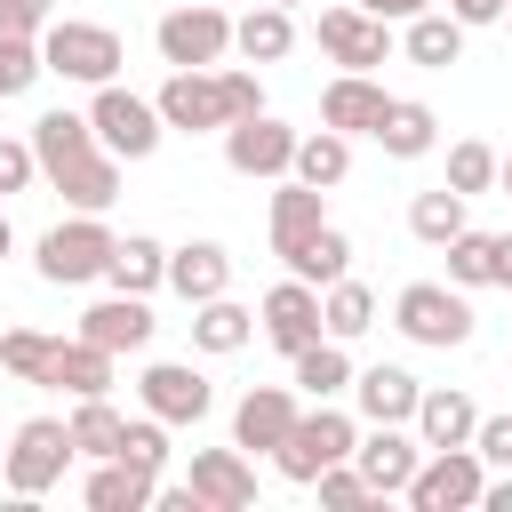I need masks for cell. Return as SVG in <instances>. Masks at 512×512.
Returning a JSON list of instances; mask_svg holds the SVG:
<instances>
[{
	"label": "cell",
	"instance_id": "6da1fadb",
	"mask_svg": "<svg viewBox=\"0 0 512 512\" xmlns=\"http://www.w3.org/2000/svg\"><path fill=\"white\" fill-rule=\"evenodd\" d=\"M32 152H40V176H48V192H64L72 208H112L120 200V160L96 144V120L88 112H40L32 120Z\"/></svg>",
	"mask_w": 512,
	"mask_h": 512
},
{
	"label": "cell",
	"instance_id": "7a4b0ae2",
	"mask_svg": "<svg viewBox=\"0 0 512 512\" xmlns=\"http://www.w3.org/2000/svg\"><path fill=\"white\" fill-rule=\"evenodd\" d=\"M112 240H120V232H112L96 208H72L64 224H48V232H40L32 264H40V280H48V288H88V280H104Z\"/></svg>",
	"mask_w": 512,
	"mask_h": 512
},
{
	"label": "cell",
	"instance_id": "3957f363",
	"mask_svg": "<svg viewBox=\"0 0 512 512\" xmlns=\"http://www.w3.org/2000/svg\"><path fill=\"white\" fill-rule=\"evenodd\" d=\"M392 328L408 344H424V352H456V344H472L480 320H472V296L456 280H408L392 296Z\"/></svg>",
	"mask_w": 512,
	"mask_h": 512
},
{
	"label": "cell",
	"instance_id": "277c9868",
	"mask_svg": "<svg viewBox=\"0 0 512 512\" xmlns=\"http://www.w3.org/2000/svg\"><path fill=\"white\" fill-rule=\"evenodd\" d=\"M360 448V416H344L336 400H312L304 416H296V432L272 448V464H280V480H296V488H312L328 464H344Z\"/></svg>",
	"mask_w": 512,
	"mask_h": 512
},
{
	"label": "cell",
	"instance_id": "5b68a950",
	"mask_svg": "<svg viewBox=\"0 0 512 512\" xmlns=\"http://www.w3.org/2000/svg\"><path fill=\"white\" fill-rule=\"evenodd\" d=\"M40 56H48V72L72 80V88H104V80H120V64H128L120 32H112V24H88V16H56V24L40 32Z\"/></svg>",
	"mask_w": 512,
	"mask_h": 512
},
{
	"label": "cell",
	"instance_id": "8992f818",
	"mask_svg": "<svg viewBox=\"0 0 512 512\" xmlns=\"http://www.w3.org/2000/svg\"><path fill=\"white\" fill-rule=\"evenodd\" d=\"M72 456H80V448H72V424H64V416H24V424L8 432L0 488H8V496H48Z\"/></svg>",
	"mask_w": 512,
	"mask_h": 512
},
{
	"label": "cell",
	"instance_id": "52a82bcc",
	"mask_svg": "<svg viewBox=\"0 0 512 512\" xmlns=\"http://www.w3.org/2000/svg\"><path fill=\"white\" fill-rule=\"evenodd\" d=\"M152 48H160L168 72H216L232 56V16L216 0H184V8H168L152 24Z\"/></svg>",
	"mask_w": 512,
	"mask_h": 512
},
{
	"label": "cell",
	"instance_id": "ba28073f",
	"mask_svg": "<svg viewBox=\"0 0 512 512\" xmlns=\"http://www.w3.org/2000/svg\"><path fill=\"white\" fill-rule=\"evenodd\" d=\"M88 120H96V144H104L112 160H152V152H160V136H168L160 104H152V96H136V88H120V80L88 88Z\"/></svg>",
	"mask_w": 512,
	"mask_h": 512
},
{
	"label": "cell",
	"instance_id": "9c48e42d",
	"mask_svg": "<svg viewBox=\"0 0 512 512\" xmlns=\"http://www.w3.org/2000/svg\"><path fill=\"white\" fill-rule=\"evenodd\" d=\"M480 488H488V456L464 440V448H424L416 480H408V504L416 512H480Z\"/></svg>",
	"mask_w": 512,
	"mask_h": 512
},
{
	"label": "cell",
	"instance_id": "30bf717a",
	"mask_svg": "<svg viewBox=\"0 0 512 512\" xmlns=\"http://www.w3.org/2000/svg\"><path fill=\"white\" fill-rule=\"evenodd\" d=\"M312 40H320V56H328L336 72H376V64L392 56V24H384V16H368L360 0H336V8H320Z\"/></svg>",
	"mask_w": 512,
	"mask_h": 512
},
{
	"label": "cell",
	"instance_id": "8fae6325",
	"mask_svg": "<svg viewBox=\"0 0 512 512\" xmlns=\"http://www.w3.org/2000/svg\"><path fill=\"white\" fill-rule=\"evenodd\" d=\"M224 168H232V176H248V184H280V176L296 168V128H288V120H272V112L232 120V128H224Z\"/></svg>",
	"mask_w": 512,
	"mask_h": 512
},
{
	"label": "cell",
	"instance_id": "7c38bea8",
	"mask_svg": "<svg viewBox=\"0 0 512 512\" xmlns=\"http://www.w3.org/2000/svg\"><path fill=\"white\" fill-rule=\"evenodd\" d=\"M160 120H168V136H224L232 128V104H224V72H168L160 80Z\"/></svg>",
	"mask_w": 512,
	"mask_h": 512
},
{
	"label": "cell",
	"instance_id": "4fadbf2b",
	"mask_svg": "<svg viewBox=\"0 0 512 512\" xmlns=\"http://www.w3.org/2000/svg\"><path fill=\"white\" fill-rule=\"evenodd\" d=\"M256 336H264L272 352H288V360H296L312 336H328V328H320V288H312V280H296V272H288L280 288H264V304H256Z\"/></svg>",
	"mask_w": 512,
	"mask_h": 512
},
{
	"label": "cell",
	"instance_id": "5bb4252c",
	"mask_svg": "<svg viewBox=\"0 0 512 512\" xmlns=\"http://www.w3.org/2000/svg\"><path fill=\"white\" fill-rule=\"evenodd\" d=\"M296 416H304L296 384H248V392L232 400V448H248V456H272V448L296 432Z\"/></svg>",
	"mask_w": 512,
	"mask_h": 512
},
{
	"label": "cell",
	"instance_id": "9a60e30c",
	"mask_svg": "<svg viewBox=\"0 0 512 512\" xmlns=\"http://www.w3.org/2000/svg\"><path fill=\"white\" fill-rule=\"evenodd\" d=\"M352 464H360V480H368L376 504H384V496H408V480H416V464H424V440H416V424H368L360 448H352Z\"/></svg>",
	"mask_w": 512,
	"mask_h": 512
},
{
	"label": "cell",
	"instance_id": "2e32d148",
	"mask_svg": "<svg viewBox=\"0 0 512 512\" xmlns=\"http://www.w3.org/2000/svg\"><path fill=\"white\" fill-rule=\"evenodd\" d=\"M136 400H144L160 424H200V416L216 408V384H208L192 360H152V368L136 376Z\"/></svg>",
	"mask_w": 512,
	"mask_h": 512
},
{
	"label": "cell",
	"instance_id": "e0dca14e",
	"mask_svg": "<svg viewBox=\"0 0 512 512\" xmlns=\"http://www.w3.org/2000/svg\"><path fill=\"white\" fill-rule=\"evenodd\" d=\"M192 496L208 504V512H248L256 504V464H248V448H192Z\"/></svg>",
	"mask_w": 512,
	"mask_h": 512
},
{
	"label": "cell",
	"instance_id": "ac0fdd59",
	"mask_svg": "<svg viewBox=\"0 0 512 512\" xmlns=\"http://www.w3.org/2000/svg\"><path fill=\"white\" fill-rule=\"evenodd\" d=\"M152 296H128V288H112V296H96L88 312H80V336L88 344H104V352H144L152 344Z\"/></svg>",
	"mask_w": 512,
	"mask_h": 512
},
{
	"label": "cell",
	"instance_id": "d6986e66",
	"mask_svg": "<svg viewBox=\"0 0 512 512\" xmlns=\"http://www.w3.org/2000/svg\"><path fill=\"white\" fill-rule=\"evenodd\" d=\"M80 504L88 512H152L160 504V472H144L128 456H96L88 480H80Z\"/></svg>",
	"mask_w": 512,
	"mask_h": 512
},
{
	"label": "cell",
	"instance_id": "ffe728a7",
	"mask_svg": "<svg viewBox=\"0 0 512 512\" xmlns=\"http://www.w3.org/2000/svg\"><path fill=\"white\" fill-rule=\"evenodd\" d=\"M40 384H48V392H72V400H104V392L120 384V352H104V344H88V336H64Z\"/></svg>",
	"mask_w": 512,
	"mask_h": 512
},
{
	"label": "cell",
	"instance_id": "44dd1931",
	"mask_svg": "<svg viewBox=\"0 0 512 512\" xmlns=\"http://www.w3.org/2000/svg\"><path fill=\"white\" fill-rule=\"evenodd\" d=\"M384 80L376 72H336L328 88H320V128H344V136H376V120H384Z\"/></svg>",
	"mask_w": 512,
	"mask_h": 512
},
{
	"label": "cell",
	"instance_id": "7402d4cb",
	"mask_svg": "<svg viewBox=\"0 0 512 512\" xmlns=\"http://www.w3.org/2000/svg\"><path fill=\"white\" fill-rule=\"evenodd\" d=\"M328 224V192L320 184H304V176H280V192H272V208H264V232H272V256H288L296 240H312Z\"/></svg>",
	"mask_w": 512,
	"mask_h": 512
},
{
	"label": "cell",
	"instance_id": "603a6c76",
	"mask_svg": "<svg viewBox=\"0 0 512 512\" xmlns=\"http://www.w3.org/2000/svg\"><path fill=\"white\" fill-rule=\"evenodd\" d=\"M352 400H360V424H416L424 384H416L408 368L376 360V368H360V376H352Z\"/></svg>",
	"mask_w": 512,
	"mask_h": 512
},
{
	"label": "cell",
	"instance_id": "cb8c5ba5",
	"mask_svg": "<svg viewBox=\"0 0 512 512\" xmlns=\"http://www.w3.org/2000/svg\"><path fill=\"white\" fill-rule=\"evenodd\" d=\"M168 288H176L184 304L224 296V288H232V248H224V240H184V248H168Z\"/></svg>",
	"mask_w": 512,
	"mask_h": 512
},
{
	"label": "cell",
	"instance_id": "d4e9b609",
	"mask_svg": "<svg viewBox=\"0 0 512 512\" xmlns=\"http://www.w3.org/2000/svg\"><path fill=\"white\" fill-rule=\"evenodd\" d=\"M472 432H480L472 392H456V384H424V400H416V440H424V448H464Z\"/></svg>",
	"mask_w": 512,
	"mask_h": 512
},
{
	"label": "cell",
	"instance_id": "484cf974",
	"mask_svg": "<svg viewBox=\"0 0 512 512\" xmlns=\"http://www.w3.org/2000/svg\"><path fill=\"white\" fill-rule=\"evenodd\" d=\"M400 56L424 64V72H448V64H464V24L448 8H424V16L400 24Z\"/></svg>",
	"mask_w": 512,
	"mask_h": 512
},
{
	"label": "cell",
	"instance_id": "4316f807",
	"mask_svg": "<svg viewBox=\"0 0 512 512\" xmlns=\"http://www.w3.org/2000/svg\"><path fill=\"white\" fill-rule=\"evenodd\" d=\"M376 144H384V160H424L440 144V112L416 104V96H392L384 120H376Z\"/></svg>",
	"mask_w": 512,
	"mask_h": 512
},
{
	"label": "cell",
	"instance_id": "83f0119b",
	"mask_svg": "<svg viewBox=\"0 0 512 512\" xmlns=\"http://www.w3.org/2000/svg\"><path fill=\"white\" fill-rule=\"evenodd\" d=\"M288 368H296L288 384H296L304 400H344V392H352V376H360V368H352V352H344L336 336H312V344H304Z\"/></svg>",
	"mask_w": 512,
	"mask_h": 512
},
{
	"label": "cell",
	"instance_id": "f1b7e54d",
	"mask_svg": "<svg viewBox=\"0 0 512 512\" xmlns=\"http://www.w3.org/2000/svg\"><path fill=\"white\" fill-rule=\"evenodd\" d=\"M232 48H240L248 64H280V56L296 48V8H272V0H256L248 16H232Z\"/></svg>",
	"mask_w": 512,
	"mask_h": 512
},
{
	"label": "cell",
	"instance_id": "f546056e",
	"mask_svg": "<svg viewBox=\"0 0 512 512\" xmlns=\"http://www.w3.org/2000/svg\"><path fill=\"white\" fill-rule=\"evenodd\" d=\"M248 336H256V312H248V304H232V288H224V296H208V304H192V352L224 360V352H240Z\"/></svg>",
	"mask_w": 512,
	"mask_h": 512
},
{
	"label": "cell",
	"instance_id": "4dcf8cb0",
	"mask_svg": "<svg viewBox=\"0 0 512 512\" xmlns=\"http://www.w3.org/2000/svg\"><path fill=\"white\" fill-rule=\"evenodd\" d=\"M104 280H112V288H128V296H152V288H168V248H160L152 232H128V240H112Z\"/></svg>",
	"mask_w": 512,
	"mask_h": 512
},
{
	"label": "cell",
	"instance_id": "1f68e13d",
	"mask_svg": "<svg viewBox=\"0 0 512 512\" xmlns=\"http://www.w3.org/2000/svg\"><path fill=\"white\" fill-rule=\"evenodd\" d=\"M320 328H328L336 344H360V336L376 328V288H368V280H352V272H344V280H328V288H320Z\"/></svg>",
	"mask_w": 512,
	"mask_h": 512
},
{
	"label": "cell",
	"instance_id": "d6a6232c",
	"mask_svg": "<svg viewBox=\"0 0 512 512\" xmlns=\"http://www.w3.org/2000/svg\"><path fill=\"white\" fill-rule=\"evenodd\" d=\"M288 176L336 192V184L352 176V136H344V128H312V136H296V168H288Z\"/></svg>",
	"mask_w": 512,
	"mask_h": 512
},
{
	"label": "cell",
	"instance_id": "836d02e7",
	"mask_svg": "<svg viewBox=\"0 0 512 512\" xmlns=\"http://www.w3.org/2000/svg\"><path fill=\"white\" fill-rule=\"evenodd\" d=\"M464 208H472V200H464L456 184H432V192L408 200V232H416L424 248H448V240L464 232Z\"/></svg>",
	"mask_w": 512,
	"mask_h": 512
},
{
	"label": "cell",
	"instance_id": "e575fe53",
	"mask_svg": "<svg viewBox=\"0 0 512 512\" xmlns=\"http://www.w3.org/2000/svg\"><path fill=\"white\" fill-rule=\"evenodd\" d=\"M280 264H288L296 280H312V288H328V280H344V272H352V240H344L336 224H320V232H312V240H296V248H288Z\"/></svg>",
	"mask_w": 512,
	"mask_h": 512
},
{
	"label": "cell",
	"instance_id": "d590c367",
	"mask_svg": "<svg viewBox=\"0 0 512 512\" xmlns=\"http://www.w3.org/2000/svg\"><path fill=\"white\" fill-rule=\"evenodd\" d=\"M64 424H72V448H80L88 464H96V456H120L128 416L112 408V392H104V400H72V416H64Z\"/></svg>",
	"mask_w": 512,
	"mask_h": 512
},
{
	"label": "cell",
	"instance_id": "8d00e7d4",
	"mask_svg": "<svg viewBox=\"0 0 512 512\" xmlns=\"http://www.w3.org/2000/svg\"><path fill=\"white\" fill-rule=\"evenodd\" d=\"M440 256H448V280H456V288H496V232H472V224H464Z\"/></svg>",
	"mask_w": 512,
	"mask_h": 512
},
{
	"label": "cell",
	"instance_id": "74e56055",
	"mask_svg": "<svg viewBox=\"0 0 512 512\" xmlns=\"http://www.w3.org/2000/svg\"><path fill=\"white\" fill-rule=\"evenodd\" d=\"M56 344H64V336H48V328H8V336H0V376L40 384L48 360H56Z\"/></svg>",
	"mask_w": 512,
	"mask_h": 512
},
{
	"label": "cell",
	"instance_id": "f35d334b",
	"mask_svg": "<svg viewBox=\"0 0 512 512\" xmlns=\"http://www.w3.org/2000/svg\"><path fill=\"white\" fill-rule=\"evenodd\" d=\"M496 168H504V152H496V144H480V136H464V144H448V184H456L464 200H480V192H496Z\"/></svg>",
	"mask_w": 512,
	"mask_h": 512
},
{
	"label": "cell",
	"instance_id": "ab89813d",
	"mask_svg": "<svg viewBox=\"0 0 512 512\" xmlns=\"http://www.w3.org/2000/svg\"><path fill=\"white\" fill-rule=\"evenodd\" d=\"M120 456H128V464H144V472H168V456H176V448H168V424H160L152 408H144V416H128Z\"/></svg>",
	"mask_w": 512,
	"mask_h": 512
},
{
	"label": "cell",
	"instance_id": "60d3db41",
	"mask_svg": "<svg viewBox=\"0 0 512 512\" xmlns=\"http://www.w3.org/2000/svg\"><path fill=\"white\" fill-rule=\"evenodd\" d=\"M40 72H48L40 40H16V32H0V96H24Z\"/></svg>",
	"mask_w": 512,
	"mask_h": 512
},
{
	"label": "cell",
	"instance_id": "b9f144b4",
	"mask_svg": "<svg viewBox=\"0 0 512 512\" xmlns=\"http://www.w3.org/2000/svg\"><path fill=\"white\" fill-rule=\"evenodd\" d=\"M312 488H320V504H336V512H352V504H376V488L360 480V464H352V456H344V464H328Z\"/></svg>",
	"mask_w": 512,
	"mask_h": 512
},
{
	"label": "cell",
	"instance_id": "7bdbcfd3",
	"mask_svg": "<svg viewBox=\"0 0 512 512\" xmlns=\"http://www.w3.org/2000/svg\"><path fill=\"white\" fill-rule=\"evenodd\" d=\"M216 72H224V104H232V120L264 112V80H256V64H216Z\"/></svg>",
	"mask_w": 512,
	"mask_h": 512
},
{
	"label": "cell",
	"instance_id": "ee69618b",
	"mask_svg": "<svg viewBox=\"0 0 512 512\" xmlns=\"http://www.w3.org/2000/svg\"><path fill=\"white\" fill-rule=\"evenodd\" d=\"M40 176V152H32V136H0V192H24Z\"/></svg>",
	"mask_w": 512,
	"mask_h": 512
},
{
	"label": "cell",
	"instance_id": "f6af8a7d",
	"mask_svg": "<svg viewBox=\"0 0 512 512\" xmlns=\"http://www.w3.org/2000/svg\"><path fill=\"white\" fill-rule=\"evenodd\" d=\"M56 24V0H0V32H16V40H40Z\"/></svg>",
	"mask_w": 512,
	"mask_h": 512
},
{
	"label": "cell",
	"instance_id": "bcb514c9",
	"mask_svg": "<svg viewBox=\"0 0 512 512\" xmlns=\"http://www.w3.org/2000/svg\"><path fill=\"white\" fill-rule=\"evenodd\" d=\"M472 448H480L488 464H504V472H512V416H480V432H472Z\"/></svg>",
	"mask_w": 512,
	"mask_h": 512
},
{
	"label": "cell",
	"instance_id": "7dc6e473",
	"mask_svg": "<svg viewBox=\"0 0 512 512\" xmlns=\"http://www.w3.org/2000/svg\"><path fill=\"white\" fill-rule=\"evenodd\" d=\"M440 8H448V16L472 32V24H504V8H512V0H440Z\"/></svg>",
	"mask_w": 512,
	"mask_h": 512
},
{
	"label": "cell",
	"instance_id": "c3c4849f",
	"mask_svg": "<svg viewBox=\"0 0 512 512\" xmlns=\"http://www.w3.org/2000/svg\"><path fill=\"white\" fill-rule=\"evenodd\" d=\"M368 16H384V24H408V16H424V8H440V0H360Z\"/></svg>",
	"mask_w": 512,
	"mask_h": 512
},
{
	"label": "cell",
	"instance_id": "681fc988",
	"mask_svg": "<svg viewBox=\"0 0 512 512\" xmlns=\"http://www.w3.org/2000/svg\"><path fill=\"white\" fill-rule=\"evenodd\" d=\"M480 512H512V480H488L480 488Z\"/></svg>",
	"mask_w": 512,
	"mask_h": 512
},
{
	"label": "cell",
	"instance_id": "f907efd6",
	"mask_svg": "<svg viewBox=\"0 0 512 512\" xmlns=\"http://www.w3.org/2000/svg\"><path fill=\"white\" fill-rule=\"evenodd\" d=\"M496 288H512V232H496Z\"/></svg>",
	"mask_w": 512,
	"mask_h": 512
},
{
	"label": "cell",
	"instance_id": "816d5d0a",
	"mask_svg": "<svg viewBox=\"0 0 512 512\" xmlns=\"http://www.w3.org/2000/svg\"><path fill=\"white\" fill-rule=\"evenodd\" d=\"M8 248H16V232H8V208H0V256H8Z\"/></svg>",
	"mask_w": 512,
	"mask_h": 512
},
{
	"label": "cell",
	"instance_id": "f5cc1de1",
	"mask_svg": "<svg viewBox=\"0 0 512 512\" xmlns=\"http://www.w3.org/2000/svg\"><path fill=\"white\" fill-rule=\"evenodd\" d=\"M496 184H504V192H512V152H504V168H496Z\"/></svg>",
	"mask_w": 512,
	"mask_h": 512
},
{
	"label": "cell",
	"instance_id": "db71d44e",
	"mask_svg": "<svg viewBox=\"0 0 512 512\" xmlns=\"http://www.w3.org/2000/svg\"><path fill=\"white\" fill-rule=\"evenodd\" d=\"M272 8H304V0H272Z\"/></svg>",
	"mask_w": 512,
	"mask_h": 512
},
{
	"label": "cell",
	"instance_id": "11a10c76",
	"mask_svg": "<svg viewBox=\"0 0 512 512\" xmlns=\"http://www.w3.org/2000/svg\"><path fill=\"white\" fill-rule=\"evenodd\" d=\"M504 24H512V8H504Z\"/></svg>",
	"mask_w": 512,
	"mask_h": 512
},
{
	"label": "cell",
	"instance_id": "9f6ffc18",
	"mask_svg": "<svg viewBox=\"0 0 512 512\" xmlns=\"http://www.w3.org/2000/svg\"><path fill=\"white\" fill-rule=\"evenodd\" d=\"M0 200H8V192H0Z\"/></svg>",
	"mask_w": 512,
	"mask_h": 512
},
{
	"label": "cell",
	"instance_id": "6f0895ef",
	"mask_svg": "<svg viewBox=\"0 0 512 512\" xmlns=\"http://www.w3.org/2000/svg\"><path fill=\"white\" fill-rule=\"evenodd\" d=\"M0 456H8V448H0Z\"/></svg>",
	"mask_w": 512,
	"mask_h": 512
}]
</instances>
